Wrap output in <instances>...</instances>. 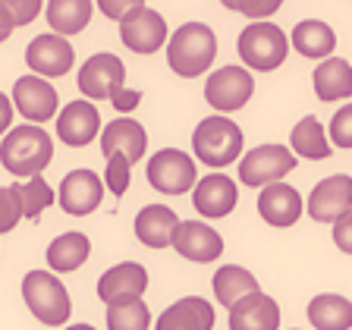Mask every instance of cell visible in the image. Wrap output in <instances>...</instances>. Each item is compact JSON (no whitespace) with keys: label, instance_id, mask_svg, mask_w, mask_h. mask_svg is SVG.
<instances>
[{"label":"cell","instance_id":"29","mask_svg":"<svg viewBox=\"0 0 352 330\" xmlns=\"http://www.w3.org/2000/svg\"><path fill=\"white\" fill-rule=\"evenodd\" d=\"M88 255H91V242H88L85 233H76V230L73 233H60L57 239H51V245L44 252L54 274L76 271V267H82L88 261Z\"/></svg>","mask_w":352,"mask_h":330},{"label":"cell","instance_id":"16","mask_svg":"<svg viewBox=\"0 0 352 330\" xmlns=\"http://www.w3.org/2000/svg\"><path fill=\"white\" fill-rule=\"evenodd\" d=\"M173 249L189 261L208 264L223 255V239L217 230L201 223V220H179V227L173 233Z\"/></svg>","mask_w":352,"mask_h":330},{"label":"cell","instance_id":"30","mask_svg":"<svg viewBox=\"0 0 352 330\" xmlns=\"http://www.w3.org/2000/svg\"><path fill=\"white\" fill-rule=\"evenodd\" d=\"M289 145H293L296 157H305V161H324V157H333V145H330L327 132H324L321 120L318 117H302L299 123L289 132Z\"/></svg>","mask_w":352,"mask_h":330},{"label":"cell","instance_id":"6","mask_svg":"<svg viewBox=\"0 0 352 330\" xmlns=\"http://www.w3.org/2000/svg\"><path fill=\"white\" fill-rule=\"evenodd\" d=\"M79 91L85 101H117L126 91V66L117 54H95L79 66Z\"/></svg>","mask_w":352,"mask_h":330},{"label":"cell","instance_id":"21","mask_svg":"<svg viewBox=\"0 0 352 330\" xmlns=\"http://www.w3.org/2000/svg\"><path fill=\"white\" fill-rule=\"evenodd\" d=\"M258 214L271 227H293L302 217V195L289 183L264 186L258 195Z\"/></svg>","mask_w":352,"mask_h":330},{"label":"cell","instance_id":"10","mask_svg":"<svg viewBox=\"0 0 352 330\" xmlns=\"http://www.w3.org/2000/svg\"><path fill=\"white\" fill-rule=\"evenodd\" d=\"M305 211L318 223H337L340 217H346L352 211V176L333 173L327 179H321L308 192Z\"/></svg>","mask_w":352,"mask_h":330},{"label":"cell","instance_id":"34","mask_svg":"<svg viewBox=\"0 0 352 330\" xmlns=\"http://www.w3.org/2000/svg\"><path fill=\"white\" fill-rule=\"evenodd\" d=\"M104 183H107V189L113 192V195H126V189H129V183H132L129 157H123V154H110L107 167H104Z\"/></svg>","mask_w":352,"mask_h":330},{"label":"cell","instance_id":"20","mask_svg":"<svg viewBox=\"0 0 352 330\" xmlns=\"http://www.w3.org/2000/svg\"><path fill=\"white\" fill-rule=\"evenodd\" d=\"M154 330H214V305L201 296H183L157 315Z\"/></svg>","mask_w":352,"mask_h":330},{"label":"cell","instance_id":"14","mask_svg":"<svg viewBox=\"0 0 352 330\" xmlns=\"http://www.w3.org/2000/svg\"><path fill=\"white\" fill-rule=\"evenodd\" d=\"M101 198H104V183L101 176L95 170H69L60 183V192H57V201L66 214L73 217H85L91 214L95 208H101Z\"/></svg>","mask_w":352,"mask_h":330},{"label":"cell","instance_id":"13","mask_svg":"<svg viewBox=\"0 0 352 330\" xmlns=\"http://www.w3.org/2000/svg\"><path fill=\"white\" fill-rule=\"evenodd\" d=\"M148 289V271L139 261L113 264L98 277V299L104 305H120V302H135Z\"/></svg>","mask_w":352,"mask_h":330},{"label":"cell","instance_id":"28","mask_svg":"<svg viewBox=\"0 0 352 330\" xmlns=\"http://www.w3.org/2000/svg\"><path fill=\"white\" fill-rule=\"evenodd\" d=\"M91 13H95V3H91V0H51V3H44L47 25H51V32L60 38L79 35L88 22H91Z\"/></svg>","mask_w":352,"mask_h":330},{"label":"cell","instance_id":"12","mask_svg":"<svg viewBox=\"0 0 352 330\" xmlns=\"http://www.w3.org/2000/svg\"><path fill=\"white\" fill-rule=\"evenodd\" d=\"M73 44L66 38L54 35V32H44V35L32 38L29 47H25V63L32 66V76H41V79H60L73 69Z\"/></svg>","mask_w":352,"mask_h":330},{"label":"cell","instance_id":"19","mask_svg":"<svg viewBox=\"0 0 352 330\" xmlns=\"http://www.w3.org/2000/svg\"><path fill=\"white\" fill-rule=\"evenodd\" d=\"M101 151H104V157H110V154H123V157H129V164L142 161L145 151H148L145 126H142L139 120H132V117L110 120L101 132Z\"/></svg>","mask_w":352,"mask_h":330},{"label":"cell","instance_id":"18","mask_svg":"<svg viewBox=\"0 0 352 330\" xmlns=\"http://www.w3.org/2000/svg\"><path fill=\"white\" fill-rule=\"evenodd\" d=\"M120 41L135 54H154L161 51L164 44L170 41V32H167V19H164L157 10H142L135 19L123 22L120 25Z\"/></svg>","mask_w":352,"mask_h":330},{"label":"cell","instance_id":"17","mask_svg":"<svg viewBox=\"0 0 352 330\" xmlns=\"http://www.w3.org/2000/svg\"><path fill=\"white\" fill-rule=\"evenodd\" d=\"M239 201V189L236 183L230 179L227 173H211V176H201L198 186L192 189V205L201 217H227L230 211L236 208Z\"/></svg>","mask_w":352,"mask_h":330},{"label":"cell","instance_id":"8","mask_svg":"<svg viewBox=\"0 0 352 330\" xmlns=\"http://www.w3.org/2000/svg\"><path fill=\"white\" fill-rule=\"evenodd\" d=\"M255 95V79L245 66H220L217 73L208 76L205 82V101L227 117L233 110H242Z\"/></svg>","mask_w":352,"mask_h":330},{"label":"cell","instance_id":"33","mask_svg":"<svg viewBox=\"0 0 352 330\" xmlns=\"http://www.w3.org/2000/svg\"><path fill=\"white\" fill-rule=\"evenodd\" d=\"M25 217V211H22V198H19V186H3L0 189V236L10 233V230L19 223V220Z\"/></svg>","mask_w":352,"mask_h":330},{"label":"cell","instance_id":"2","mask_svg":"<svg viewBox=\"0 0 352 330\" xmlns=\"http://www.w3.org/2000/svg\"><path fill=\"white\" fill-rule=\"evenodd\" d=\"M217 57V35L205 22H183L167 41V63L179 79H198Z\"/></svg>","mask_w":352,"mask_h":330},{"label":"cell","instance_id":"31","mask_svg":"<svg viewBox=\"0 0 352 330\" xmlns=\"http://www.w3.org/2000/svg\"><path fill=\"white\" fill-rule=\"evenodd\" d=\"M151 327V311L142 299L107 305V330H148Z\"/></svg>","mask_w":352,"mask_h":330},{"label":"cell","instance_id":"26","mask_svg":"<svg viewBox=\"0 0 352 330\" xmlns=\"http://www.w3.org/2000/svg\"><path fill=\"white\" fill-rule=\"evenodd\" d=\"M315 95L321 98L324 104L327 101H346L352 98V63L343 57H330L324 63L315 66Z\"/></svg>","mask_w":352,"mask_h":330},{"label":"cell","instance_id":"37","mask_svg":"<svg viewBox=\"0 0 352 330\" xmlns=\"http://www.w3.org/2000/svg\"><path fill=\"white\" fill-rule=\"evenodd\" d=\"M327 139L337 148H352V104L340 107L327 126Z\"/></svg>","mask_w":352,"mask_h":330},{"label":"cell","instance_id":"3","mask_svg":"<svg viewBox=\"0 0 352 330\" xmlns=\"http://www.w3.org/2000/svg\"><path fill=\"white\" fill-rule=\"evenodd\" d=\"M22 299L29 305V311L47 327H63L69 321L73 302L66 286L54 271H29L22 277Z\"/></svg>","mask_w":352,"mask_h":330},{"label":"cell","instance_id":"24","mask_svg":"<svg viewBox=\"0 0 352 330\" xmlns=\"http://www.w3.org/2000/svg\"><path fill=\"white\" fill-rule=\"evenodd\" d=\"M211 286H214V299L223 308H233V305H239L245 296L261 293V283L255 280V274L245 271L242 264H223V267H217Z\"/></svg>","mask_w":352,"mask_h":330},{"label":"cell","instance_id":"7","mask_svg":"<svg viewBox=\"0 0 352 330\" xmlns=\"http://www.w3.org/2000/svg\"><path fill=\"white\" fill-rule=\"evenodd\" d=\"M148 183L164 195H183V192L195 189L198 186V170H195V157H189L179 148H161L151 154L148 161Z\"/></svg>","mask_w":352,"mask_h":330},{"label":"cell","instance_id":"27","mask_svg":"<svg viewBox=\"0 0 352 330\" xmlns=\"http://www.w3.org/2000/svg\"><path fill=\"white\" fill-rule=\"evenodd\" d=\"M315 330H352V302L340 293H321L305 308Z\"/></svg>","mask_w":352,"mask_h":330},{"label":"cell","instance_id":"43","mask_svg":"<svg viewBox=\"0 0 352 330\" xmlns=\"http://www.w3.org/2000/svg\"><path fill=\"white\" fill-rule=\"evenodd\" d=\"M66 330H95V327H91V324H69Z\"/></svg>","mask_w":352,"mask_h":330},{"label":"cell","instance_id":"38","mask_svg":"<svg viewBox=\"0 0 352 330\" xmlns=\"http://www.w3.org/2000/svg\"><path fill=\"white\" fill-rule=\"evenodd\" d=\"M3 3H7V10H10L16 25H29V22L44 10L41 0H3Z\"/></svg>","mask_w":352,"mask_h":330},{"label":"cell","instance_id":"5","mask_svg":"<svg viewBox=\"0 0 352 330\" xmlns=\"http://www.w3.org/2000/svg\"><path fill=\"white\" fill-rule=\"evenodd\" d=\"M236 51H239L242 63L249 66V69L271 73V69L283 66L286 54H289V38L274 22H252V25H245L239 32Z\"/></svg>","mask_w":352,"mask_h":330},{"label":"cell","instance_id":"1","mask_svg":"<svg viewBox=\"0 0 352 330\" xmlns=\"http://www.w3.org/2000/svg\"><path fill=\"white\" fill-rule=\"evenodd\" d=\"M54 161V139L51 132L35 123H22L10 129L0 142V164L13 176L32 179L41 176V170Z\"/></svg>","mask_w":352,"mask_h":330},{"label":"cell","instance_id":"15","mask_svg":"<svg viewBox=\"0 0 352 330\" xmlns=\"http://www.w3.org/2000/svg\"><path fill=\"white\" fill-rule=\"evenodd\" d=\"M101 132V113L91 101L79 98V101H69L63 110L57 113V135L60 142H66L69 148H85L98 139Z\"/></svg>","mask_w":352,"mask_h":330},{"label":"cell","instance_id":"9","mask_svg":"<svg viewBox=\"0 0 352 330\" xmlns=\"http://www.w3.org/2000/svg\"><path fill=\"white\" fill-rule=\"evenodd\" d=\"M293 170H296L293 148L258 145V148H252L245 157H239V183H245L249 189L274 186V183H280L286 173H293Z\"/></svg>","mask_w":352,"mask_h":330},{"label":"cell","instance_id":"23","mask_svg":"<svg viewBox=\"0 0 352 330\" xmlns=\"http://www.w3.org/2000/svg\"><path fill=\"white\" fill-rule=\"evenodd\" d=\"M280 305L274 296L255 293L230 308V330H277Z\"/></svg>","mask_w":352,"mask_h":330},{"label":"cell","instance_id":"4","mask_svg":"<svg viewBox=\"0 0 352 330\" xmlns=\"http://www.w3.org/2000/svg\"><path fill=\"white\" fill-rule=\"evenodd\" d=\"M192 151L208 167H230L242 154V129L230 117L211 113L192 132Z\"/></svg>","mask_w":352,"mask_h":330},{"label":"cell","instance_id":"22","mask_svg":"<svg viewBox=\"0 0 352 330\" xmlns=\"http://www.w3.org/2000/svg\"><path fill=\"white\" fill-rule=\"evenodd\" d=\"M132 227H135V236H139L142 245H148V249H167V245H173V233L179 227V217L167 205H145L135 214Z\"/></svg>","mask_w":352,"mask_h":330},{"label":"cell","instance_id":"39","mask_svg":"<svg viewBox=\"0 0 352 330\" xmlns=\"http://www.w3.org/2000/svg\"><path fill=\"white\" fill-rule=\"evenodd\" d=\"M333 242H337L340 252L352 255V211L346 214V217H340L337 223H333Z\"/></svg>","mask_w":352,"mask_h":330},{"label":"cell","instance_id":"36","mask_svg":"<svg viewBox=\"0 0 352 330\" xmlns=\"http://www.w3.org/2000/svg\"><path fill=\"white\" fill-rule=\"evenodd\" d=\"M98 10H101L107 19H113V22H129V19H135V16L142 13V10H148V3L145 0H101V3H95Z\"/></svg>","mask_w":352,"mask_h":330},{"label":"cell","instance_id":"35","mask_svg":"<svg viewBox=\"0 0 352 330\" xmlns=\"http://www.w3.org/2000/svg\"><path fill=\"white\" fill-rule=\"evenodd\" d=\"M227 10H236V13L249 16V19H258V22H267V16H274L283 3L280 0H223Z\"/></svg>","mask_w":352,"mask_h":330},{"label":"cell","instance_id":"32","mask_svg":"<svg viewBox=\"0 0 352 330\" xmlns=\"http://www.w3.org/2000/svg\"><path fill=\"white\" fill-rule=\"evenodd\" d=\"M19 186V198H22V211H25V217L29 220H38L41 217L44 208L54 205V189L51 183L44 179V176H32V179H25V183H16Z\"/></svg>","mask_w":352,"mask_h":330},{"label":"cell","instance_id":"41","mask_svg":"<svg viewBox=\"0 0 352 330\" xmlns=\"http://www.w3.org/2000/svg\"><path fill=\"white\" fill-rule=\"evenodd\" d=\"M13 101H10L3 91H0V135H7L10 132V123H13Z\"/></svg>","mask_w":352,"mask_h":330},{"label":"cell","instance_id":"42","mask_svg":"<svg viewBox=\"0 0 352 330\" xmlns=\"http://www.w3.org/2000/svg\"><path fill=\"white\" fill-rule=\"evenodd\" d=\"M13 29H16V22H13V16H10V10H7V3L0 0V41H7L10 35H13Z\"/></svg>","mask_w":352,"mask_h":330},{"label":"cell","instance_id":"25","mask_svg":"<svg viewBox=\"0 0 352 330\" xmlns=\"http://www.w3.org/2000/svg\"><path fill=\"white\" fill-rule=\"evenodd\" d=\"M289 44H293L302 57L321 60L324 63V60H330L333 47H337V32L321 19H302V22H296L293 35H289Z\"/></svg>","mask_w":352,"mask_h":330},{"label":"cell","instance_id":"40","mask_svg":"<svg viewBox=\"0 0 352 330\" xmlns=\"http://www.w3.org/2000/svg\"><path fill=\"white\" fill-rule=\"evenodd\" d=\"M139 101H142V91H135V88H126L123 95L113 101V107H117L120 113H132V110L139 107Z\"/></svg>","mask_w":352,"mask_h":330},{"label":"cell","instance_id":"11","mask_svg":"<svg viewBox=\"0 0 352 330\" xmlns=\"http://www.w3.org/2000/svg\"><path fill=\"white\" fill-rule=\"evenodd\" d=\"M13 107L19 110L22 117L29 120V123L41 126L47 123L51 117L60 113V98H57V88L51 85L47 79L41 76H19L13 85Z\"/></svg>","mask_w":352,"mask_h":330}]
</instances>
